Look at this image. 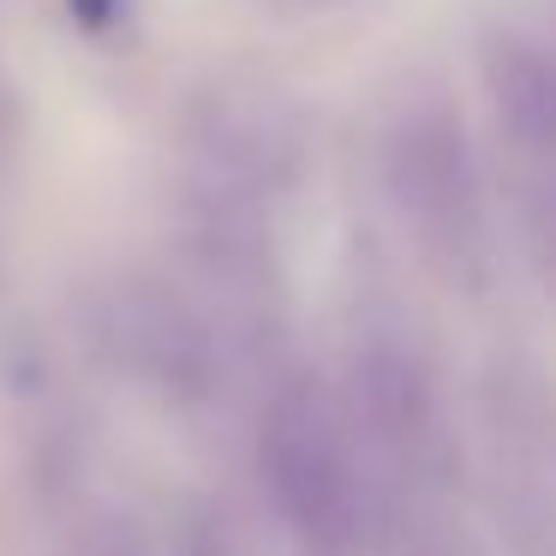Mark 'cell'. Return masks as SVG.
<instances>
[{
	"mask_svg": "<svg viewBox=\"0 0 556 556\" xmlns=\"http://www.w3.org/2000/svg\"><path fill=\"white\" fill-rule=\"evenodd\" d=\"M264 484L305 544H348L359 527V467L341 413L317 389H281L264 413Z\"/></svg>",
	"mask_w": 556,
	"mask_h": 556,
	"instance_id": "cell-1",
	"label": "cell"
},
{
	"mask_svg": "<svg viewBox=\"0 0 556 556\" xmlns=\"http://www.w3.org/2000/svg\"><path fill=\"white\" fill-rule=\"evenodd\" d=\"M389 192L425 245L467 252L479 240V180H472L467 144H460L455 126L413 121L389 144Z\"/></svg>",
	"mask_w": 556,
	"mask_h": 556,
	"instance_id": "cell-2",
	"label": "cell"
},
{
	"mask_svg": "<svg viewBox=\"0 0 556 556\" xmlns=\"http://www.w3.org/2000/svg\"><path fill=\"white\" fill-rule=\"evenodd\" d=\"M484 85H491L496 121L527 150H556V54L532 42H496L484 54Z\"/></svg>",
	"mask_w": 556,
	"mask_h": 556,
	"instance_id": "cell-3",
	"label": "cell"
},
{
	"mask_svg": "<svg viewBox=\"0 0 556 556\" xmlns=\"http://www.w3.org/2000/svg\"><path fill=\"white\" fill-rule=\"evenodd\" d=\"M532 245H539V257H544V276L556 281V186L544 192L539 216H532Z\"/></svg>",
	"mask_w": 556,
	"mask_h": 556,
	"instance_id": "cell-4",
	"label": "cell"
}]
</instances>
